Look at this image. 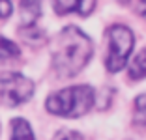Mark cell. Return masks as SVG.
Returning a JSON list of instances; mask_svg holds the SVG:
<instances>
[{
	"label": "cell",
	"instance_id": "277c9868",
	"mask_svg": "<svg viewBox=\"0 0 146 140\" xmlns=\"http://www.w3.org/2000/svg\"><path fill=\"white\" fill-rule=\"evenodd\" d=\"M34 93V84L21 73H8L0 79V101L8 106H17L28 101Z\"/></svg>",
	"mask_w": 146,
	"mask_h": 140
},
{
	"label": "cell",
	"instance_id": "8992f818",
	"mask_svg": "<svg viewBox=\"0 0 146 140\" xmlns=\"http://www.w3.org/2000/svg\"><path fill=\"white\" fill-rule=\"evenodd\" d=\"M19 9H21L23 28L25 26H34L36 19L39 17V11H41V0H21Z\"/></svg>",
	"mask_w": 146,
	"mask_h": 140
},
{
	"label": "cell",
	"instance_id": "52a82bcc",
	"mask_svg": "<svg viewBox=\"0 0 146 140\" xmlns=\"http://www.w3.org/2000/svg\"><path fill=\"white\" fill-rule=\"evenodd\" d=\"M11 140H36L26 120L23 118L11 120Z\"/></svg>",
	"mask_w": 146,
	"mask_h": 140
},
{
	"label": "cell",
	"instance_id": "ba28073f",
	"mask_svg": "<svg viewBox=\"0 0 146 140\" xmlns=\"http://www.w3.org/2000/svg\"><path fill=\"white\" fill-rule=\"evenodd\" d=\"M17 56H19V47L13 41H9V39L0 36V65L6 64V62L15 60Z\"/></svg>",
	"mask_w": 146,
	"mask_h": 140
},
{
	"label": "cell",
	"instance_id": "6da1fadb",
	"mask_svg": "<svg viewBox=\"0 0 146 140\" xmlns=\"http://www.w3.org/2000/svg\"><path fill=\"white\" fill-rule=\"evenodd\" d=\"M92 51L94 45L88 36L77 26H66L52 43V67L56 75L64 79L77 75L90 62Z\"/></svg>",
	"mask_w": 146,
	"mask_h": 140
},
{
	"label": "cell",
	"instance_id": "5b68a950",
	"mask_svg": "<svg viewBox=\"0 0 146 140\" xmlns=\"http://www.w3.org/2000/svg\"><path fill=\"white\" fill-rule=\"evenodd\" d=\"M94 6L96 0H52V8L58 15H66V13L88 15L92 13Z\"/></svg>",
	"mask_w": 146,
	"mask_h": 140
},
{
	"label": "cell",
	"instance_id": "30bf717a",
	"mask_svg": "<svg viewBox=\"0 0 146 140\" xmlns=\"http://www.w3.org/2000/svg\"><path fill=\"white\" fill-rule=\"evenodd\" d=\"M122 6H127V8L135 9L139 15H144V0H118Z\"/></svg>",
	"mask_w": 146,
	"mask_h": 140
},
{
	"label": "cell",
	"instance_id": "9c48e42d",
	"mask_svg": "<svg viewBox=\"0 0 146 140\" xmlns=\"http://www.w3.org/2000/svg\"><path fill=\"white\" fill-rule=\"evenodd\" d=\"M144 51H141L137 56H135L133 64H131V71H129V75H131V79H135V81H139V79H142L144 77Z\"/></svg>",
	"mask_w": 146,
	"mask_h": 140
},
{
	"label": "cell",
	"instance_id": "3957f363",
	"mask_svg": "<svg viewBox=\"0 0 146 140\" xmlns=\"http://www.w3.org/2000/svg\"><path fill=\"white\" fill-rule=\"evenodd\" d=\"M109 38V54H107V69L111 73L120 71L127 62V56L133 51V32L124 24H114L107 30Z\"/></svg>",
	"mask_w": 146,
	"mask_h": 140
},
{
	"label": "cell",
	"instance_id": "7a4b0ae2",
	"mask_svg": "<svg viewBox=\"0 0 146 140\" xmlns=\"http://www.w3.org/2000/svg\"><path fill=\"white\" fill-rule=\"evenodd\" d=\"M94 105V90L86 84L58 90L47 97V110L62 118H81Z\"/></svg>",
	"mask_w": 146,
	"mask_h": 140
},
{
	"label": "cell",
	"instance_id": "8fae6325",
	"mask_svg": "<svg viewBox=\"0 0 146 140\" xmlns=\"http://www.w3.org/2000/svg\"><path fill=\"white\" fill-rule=\"evenodd\" d=\"M11 2L9 0H0V19H6L11 15Z\"/></svg>",
	"mask_w": 146,
	"mask_h": 140
}]
</instances>
